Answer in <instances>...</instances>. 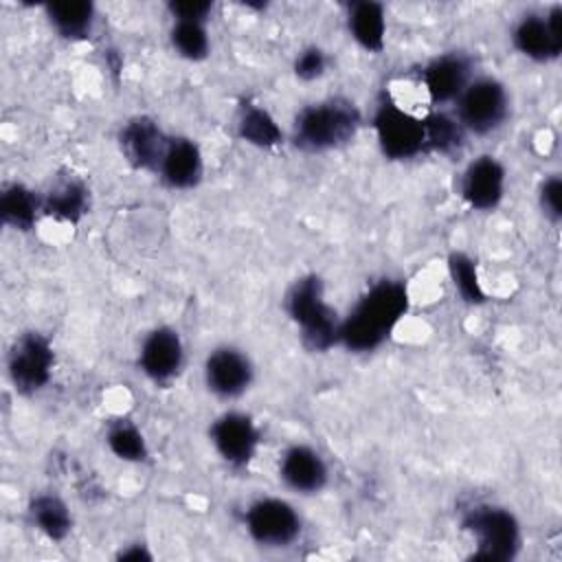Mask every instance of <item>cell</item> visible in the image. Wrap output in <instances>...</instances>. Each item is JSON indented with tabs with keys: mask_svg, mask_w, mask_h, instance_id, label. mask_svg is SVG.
Returning a JSON list of instances; mask_svg holds the SVG:
<instances>
[{
	"mask_svg": "<svg viewBox=\"0 0 562 562\" xmlns=\"http://www.w3.org/2000/svg\"><path fill=\"white\" fill-rule=\"evenodd\" d=\"M94 9L90 2H55L48 4V18L66 37H83L90 31Z\"/></svg>",
	"mask_w": 562,
	"mask_h": 562,
	"instance_id": "22",
	"label": "cell"
},
{
	"mask_svg": "<svg viewBox=\"0 0 562 562\" xmlns=\"http://www.w3.org/2000/svg\"><path fill=\"white\" fill-rule=\"evenodd\" d=\"M37 198L22 184H11L0 195L2 220L15 228H31L37 217Z\"/></svg>",
	"mask_w": 562,
	"mask_h": 562,
	"instance_id": "19",
	"label": "cell"
},
{
	"mask_svg": "<svg viewBox=\"0 0 562 562\" xmlns=\"http://www.w3.org/2000/svg\"><path fill=\"white\" fill-rule=\"evenodd\" d=\"M349 29L356 42L378 53L384 46V11L378 2H356L349 9Z\"/></svg>",
	"mask_w": 562,
	"mask_h": 562,
	"instance_id": "18",
	"label": "cell"
},
{
	"mask_svg": "<svg viewBox=\"0 0 562 562\" xmlns=\"http://www.w3.org/2000/svg\"><path fill=\"white\" fill-rule=\"evenodd\" d=\"M217 452L233 465H246L257 448V428L244 413H226L211 428Z\"/></svg>",
	"mask_w": 562,
	"mask_h": 562,
	"instance_id": "10",
	"label": "cell"
},
{
	"mask_svg": "<svg viewBox=\"0 0 562 562\" xmlns=\"http://www.w3.org/2000/svg\"><path fill=\"white\" fill-rule=\"evenodd\" d=\"M31 516L33 522L53 540H61L70 531V514L53 494L35 496L31 503Z\"/></svg>",
	"mask_w": 562,
	"mask_h": 562,
	"instance_id": "20",
	"label": "cell"
},
{
	"mask_svg": "<svg viewBox=\"0 0 562 562\" xmlns=\"http://www.w3.org/2000/svg\"><path fill=\"white\" fill-rule=\"evenodd\" d=\"M463 527L476 538L479 560H509L518 549V525L505 509L476 507L465 516Z\"/></svg>",
	"mask_w": 562,
	"mask_h": 562,
	"instance_id": "4",
	"label": "cell"
},
{
	"mask_svg": "<svg viewBox=\"0 0 562 562\" xmlns=\"http://www.w3.org/2000/svg\"><path fill=\"white\" fill-rule=\"evenodd\" d=\"M121 560H149V553H147L145 549L136 547V549L123 551V553H121Z\"/></svg>",
	"mask_w": 562,
	"mask_h": 562,
	"instance_id": "31",
	"label": "cell"
},
{
	"mask_svg": "<svg viewBox=\"0 0 562 562\" xmlns=\"http://www.w3.org/2000/svg\"><path fill=\"white\" fill-rule=\"evenodd\" d=\"M86 204H88V198H86L83 184L75 180H66L48 193L44 202V211L59 220L77 222L86 213Z\"/></svg>",
	"mask_w": 562,
	"mask_h": 562,
	"instance_id": "21",
	"label": "cell"
},
{
	"mask_svg": "<svg viewBox=\"0 0 562 562\" xmlns=\"http://www.w3.org/2000/svg\"><path fill=\"white\" fill-rule=\"evenodd\" d=\"M360 123L353 103L342 99H329L301 110L294 123V140L310 151L338 147L356 134Z\"/></svg>",
	"mask_w": 562,
	"mask_h": 562,
	"instance_id": "2",
	"label": "cell"
},
{
	"mask_svg": "<svg viewBox=\"0 0 562 562\" xmlns=\"http://www.w3.org/2000/svg\"><path fill=\"white\" fill-rule=\"evenodd\" d=\"M239 134L257 147H274L281 140V130L277 121L261 108L250 105L239 116Z\"/></svg>",
	"mask_w": 562,
	"mask_h": 562,
	"instance_id": "23",
	"label": "cell"
},
{
	"mask_svg": "<svg viewBox=\"0 0 562 562\" xmlns=\"http://www.w3.org/2000/svg\"><path fill=\"white\" fill-rule=\"evenodd\" d=\"M424 86L435 103L450 101L463 92L468 81V61L461 55H441L424 68Z\"/></svg>",
	"mask_w": 562,
	"mask_h": 562,
	"instance_id": "15",
	"label": "cell"
},
{
	"mask_svg": "<svg viewBox=\"0 0 562 562\" xmlns=\"http://www.w3.org/2000/svg\"><path fill=\"white\" fill-rule=\"evenodd\" d=\"M158 169L169 187H176V189L193 187L202 173V156L198 145L187 138L169 140Z\"/></svg>",
	"mask_w": 562,
	"mask_h": 562,
	"instance_id": "17",
	"label": "cell"
},
{
	"mask_svg": "<svg viewBox=\"0 0 562 562\" xmlns=\"http://www.w3.org/2000/svg\"><path fill=\"white\" fill-rule=\"evenodd\" d=\"M246 525L250 536L261 544H288L299 536L296 512L279 498H263L250 505L246 514Z\"/></svg>",
	"mask_w": 562,
	"mask_h": 562,
	"instance_id": "8",
	"label": "cell"
},
{
	"mask_svg": "<svg viewBox=\"0 0 562 562\" xmlns=\"http://www.w3.org/2000/svg\"><path fill=\"white\" fill-rule=\"evenodd\" d=\"M169 140L151 119L138 116L123 127L121 147L127 160L138 169H158Z\"/></svg>",
	"mask_w": 562,
	"mask_h": 562,
	"instance_id": "11",
	"label": "cell"
},
{
	"mask_svg": "<svg viewBox=\"0 0 562 562\" xmlns=\"http://www.w3.org/2000/svg\"><path fill=\"white\" fill-rule=\"evenodd\" d=\"M448 266H450V274H452L454 285L461 292V296L470 303H481L483 301V290H481V283H479L474 261L463 252H454V255H450Z\"/></svg>",
	"mask_w": 562,
	"mask_h": 562,
	"instance_id": "27",
	"label": "cell"
},
{
	"mask_svg": "<svg viewBox=\"0 0 562 562\" xmlns=\"http://www.w3.org/2000/svg\"><path fill=\"white\" fill-rule=\"evenodd\" d=\"M171 42L182 57L202 59L209 50V37L202 22H187L178 20L171 31Z\"/></svg>",
	"mask_w": 562,
	"mask_h": 562,
	"instance_id": "25",
	"label": "cell"
},
{
	"mask_svg": "<svg viewBox=\"0 0 562 562\" xmlns=\"http://www.w3.org/2000/svg\"><path fill=\"white\" fill-rule=\"evenodd\" d=\"M182 364V342L180 336L169 327L154 329L140 349V367L143 371L156 380L165 382L178 373Z\"/></svg>",
	"mask_w": 562,
	"mask_h": 562,
	"instance_id": "13",
	"label": "cell"
},
{
	"mask_svg": "<svg viewBox=\"0 0 562 562\" xmlns=\"http://www.w3.org/2000/svg\"><path fill=\"white\" fill-rule=\"evenodd\" d=\"M542 206L547 209V213L558 220L560 217V209H562V182L560 178H549L542 187Z\"/></svg>",
	"mask_w": 562,
	"mask_h": 562,
	"instance_id": "30",
	"label": "cell"
},
{
	"mask_svg": "<svg viewBox=\"0 0 562 562\" xmlns=\"http://www.w3.org/2000/svg\"><path fill=\"white\" fill-rule=\"evenodd\" d=\"M250 378H252L250 362L237 349H231V347L215 349L206 360V382H209V389L215 391L217 395H224V397L239 395L250 384Z\"/></svg>",
	"mask_w": 562,
	"mask_h": 562,
	"instance_id": "14",
	"label": "cell"
},
{
	"mask_svg": "<svg viewBox=\"0 0 562 562\" xmlns=\"http://www.w3.org/2000/svg\"><path fill=\"white\" fill-rule=\"evenodd\" d=\"M507 114V94L494 79H479L459 94V123L476 134L492 132Z\"/></svg>",
	"mask_w": 562,
	"mask_h": 562,
	"instance_id": "6",
	"label": "cell"
},
{
	"mask_svg": "<svg viewBox=\"0 0 562 562\" xmlns=\"http://www.w3.org/2000/svg\"><path fill=\"white\" fill-rule=\"evenodd\" d=\"M171 13L178 20H187V22H202L206 18V13L213 9L211 2H202V0H187V2H171L169 4Z\"/></svg>",
	"mask_w": 562,
	"mask_h": 562,
	"instance_id": "29",
	"label": "cell"
},
{
	"mask_svg": "<svg viewBox=\"0 0 562 562\" xmlns=\"http://www.w3.org/2000/svg\"><path fill=\"white\" fill-rule=\"evenodd\" d=\"M53 349L48 340L35 331L24 334L15 340L9 353V375L22 393H33L42 389L50 378Z\"/></svg>",
	"mask_w": 562,
	"mask_h": 562,
	"instance_id": "7",
	"label": "cell"
},
{
	"mask_svg": "<svg viewBox=\"0 0 562 562\" xmlns=\"http://www.w3.org/2000/svg\"><path fill=\"white\" fill-rule=\"evenodd\" d=\"M562 9L555 7L547 18L527 15L514 31V42L520 53L531 59L558 57L562 50Z\"/></svg>",
	"mask_w": 562,
	"mask_h": 562,
	"instance_id": "9",
	"label": "cell"
},
{
	"mask_svg": "<svg viewBox=\"0 0 562 562\" xmlns=\"http://www.w3.org/2000/svg\"><path fill=\"white\" fill-rule=\"evenodd\" d=\"M408 307L406 288L397 281L375 283L338 327V340L353 351L378 347Z\"/></svg>",
	"mask_w": 562,
	"mask_h": 562,
	"instance_id": "1",
	"label": "cell"
},
{
	"mask_svg": "<svg viewBox=\"0 0 562 562\" xmlns=\"http://www.w3.org/2000/svg\"><path fill=\"white\" fill-rule=\"evenodd\" d=\"M288 312L299 323L307 347L323 351L338 340V321L323 299V283L316 277L299 279L288 294Z\"/></svg>",
	"mask_w": 562,
	"mask_h": 562,
	"instance_id": "3",
	"label": "cell"
},
{
	"mask_svg": "<svg viewBox=\"0 0 562 562\" xmlns=\"http://www.w3.org/2000/svg\"><path fill=\"white\" fill-rule=\"evenodd\" d=\"M108 443H110V450L119 459H125V461H140L147 454L143 435L138 432L136 426H132L127 422H119L116 426L110 428Z\"/></svg>",
	"mask_w": 562,
	"mask_h": 562,
	"instance_id": "26",
	"label": "cell"
},
{
	"mask_svg": "<svg viewBox=\"0 0 562 562\" xmlns=\"http://www.w3.org/2000/svg\"><path fill=\"white\" fill-rule=\"evenodd\" d=\"M325 70V55L321 48H305L294 64V72L301 79H316Z\"/></svg>",
	"mask_w": 562,
	"mask_h": 562,
	"instance_id": "28",
	"label": "cell"
},
{
	"mask_svg": "<svg viewBox=\"0 0 562 562\" xmlns=\"http://www.w3.org/2000/svg\"><path fill=\"white\" fill-rule=\"evenodd\" d=\"M422 123H424V147L446 154L461 145V125L448 114H430Z\"/></svg>",
	"mask_w": 562,
	"mask_h": 562,
	"instance_id": "24",
	"label": "cell"
},
{
	"mask_svg": "<svg viewBox=\"0 0 562 562\" xmlns=\"http://www.w3.org/2000/svg\"><path fill=\"white\" fill-rule=\"evenodd\" d=\"M283 481L299 492H316L327 481L323 459L307 446H292L281 459Z\"/></svg>",
	"mask_w": 562,
	"mask_h": 562,
	"instance_id": "16",
	"label": "cell"
},
{
	"mask_svg": "<svg viewBox=\"0 0 562 562\" xmlns=\"http://www.w3.org/2000/svg\"><path fill=\"white\" fill-rule=\"evenodd\" d=\"M373 123L380 147L389 158L402 160L424 149V123L400 105L384 101L378 108Z\"/></svg>",
	"mask_w": 562,
	"mask_h": 562,
	"instance_id": "5",
	"label": "cell"
},
{
	"mask_svg": "<svg viewBox=\"0 0 562 562\" xmlns=\"http://www.w3.org/2000/svg\"><path fill=\"white\" fill-rule=\"evenodd\" d=\"M503 187H505V171L501 162L494 160L492 156H481L465 169L461 193L470 206L487 211L501 202Z\"/></svg>",
	"mask_w": 562,
	"mask_h": 562,
	"instance_id": "12",
	"label": "cell"
}]
</instances>
